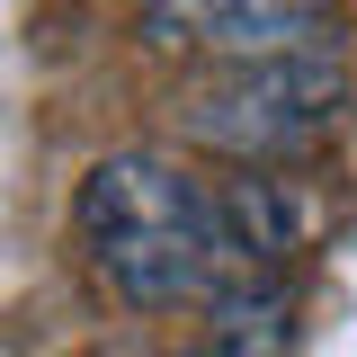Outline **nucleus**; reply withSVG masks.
<instances>
[{"label":"nucleus","mask_w":357,"mask_h":357,"mask_svg":"<svg viewBox=\"0 0 357 357\" xmlns=\"http://www.w3.org/2000/svg\"><path fill=\"white\" fill-rule=\"evenodd\" d=\"M143 27L206 63H259V54H340L349 9L340 0H152Z\"/></svg>","instance_id":"3"},{"label":"nucleus","mask_w":357,"mask_h":357,"mask_svg":"<svg viewBox=\"0 0 357 357\" xmlns=\"http://www.w3.org/2000/svg\"><path fill=\"white\" fill-rule=\"evenodd\" d=\"M223 206V241H232V259L250 268V277H277V268L304 250V206H295V188L277 170H241L215 188Z\"/></svg>","instance_id":"4"},{"label":"nucleus","mask_w":357,"mask_h":357,"mask_svg":"<svg viewBox=\"0 0 357 357\" xmlns=\"http://www.w3.org/2000/svg\"><path fill=\"white\" fill-rule=\"evenodd\" d=\"M72 223L89 241L98 286L134 312L161 304H206L215 286L250 277L223 241V206L206 178H188L161 152H107L72 197Z\"/></svg>","instance_id":"1"},{"label":"nucleus","mask_w":357,"mask_h":357,"mask_svg":"<svg viewBox=\"0 0 357 357\" xmlns=\"http://www.w3.org/2000/svg\"><path fill=\"white\" fill-rule=\"evenodd\" d=\"M206 312H215V340H206V349H223V357H295L277 277H232V286L206 295Z\"/></svg>","instance_id":"5"},{"label":"nucleus","mask_w":357,"mask_h":357,"mask_svg":"<svg viewBox=\"0 0 357 357\" xmlns=\"http://www.w3.org/2000/svg\"><path fill=\"white\" fill-rule=\"evenodd\" d=\"M178 357H223V349H178Z\"/></svg>","instance_id":"6"},{"label":"nucleus","mask_w":357,"mask_h":357,"mask_svg":"<svg viewBox=\"0 0 357 357\" xmlns=\"http://www.w3.org/2000/svg\"><path fill=\"white\" fill-rule=\"evenodd\" d=\"M349 63L340 54H259V63H215L206 81L178 98V134L206 143L223 161L250 170H286L312 143H331L349 116Z\"/></svg>","instance_id":"2"}]
</instances>
